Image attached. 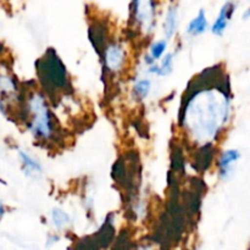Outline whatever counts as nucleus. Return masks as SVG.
<instances>
[{
	"label": "nucleus",
	"mask_w": 250,
	"mask_h": 250,
	"mask_svg": "<svg viewBox=\"0 0 250 250\" xmlns=\"http://www.w3.org/2000/svg\"><path fill=\"white\" fill-rule=\"evenodd\" d=\"M229 116V99L224 92L212 89L195 92L185 105L183 126L197 141H210Z\"/></svg>",
	"instance_id": "f257e3e1"
},
{
	"label": "nucleus",
	"mask_w": 250,
	"mask_h": 250,
	"mask_svg": "<svg viewBox=\"0 0 250 250\" xmlns=\"http://www.w3.org/2000/svg\"><path fill=\"white\" fill-rule=\"evenodd\" d=\"M50 53L51 54H45V56L41 61H38L39 78L49 90L62 88L66 84L65 67L54 50H50Z\"/></svg>",
	"instance_id": "f03ea898"
},
{
	"label": "nucleus",
	"mask_w": 250,
	"mask_h": 250,
	"mask_svg": "<svg viewBox=\"0 0 250 250\" xmlns=\"http://www.w3.org/2000/svg\"><path fill=\"white\" fill-rule=\"evenodd\" d=\"M29 111L33 120L31 122V131L37 137L48 139L53 133V122L45 100L41 94H34L29 100Z\"/></svg>",
	"instance_id": "7ed1b4c3"
},
{
	"label": "nucleus",
	"mask_w": 250,
	"mask_h": 250,
	"mask_svg": "<svg viewBox=\"0 0 250 250\" xmlns=\"http://www.w3.org/2000/svg\"><path fill=\"white\" fill-rule=\"evenodd\" d=\"M134 17L146 32H150L154 24V2L153 0H133Z\"/></svg>",
	"instance_id": "20e7f679"
},
{
	"label": "nucleus",
	"mask_w": 250,
	"mask_h": 250,
	"mask_svg": "<svg viewBox=\"0 0 250 250\" xmlns=\"http://www.w3.org/2000/svg\"><path fill=\"white\" fill-rule=\"evenodd\" d=\"M105 65L109 70L119 71L125 62V50L119 44H111L105 49Z\"/></svg>",
	"instance_id": "39448f33"
},
{
	"label": "nucleus",
	"mask_w": 250,
	"mask_h": 250,
	"mask_svg": "<svg viewBox=\"0 0 250 250\" xmlns=\"http://www.w3.org/2000/svg\"><path fill=\"white\" fill-rule=\"evenodd\" d=\"M233 11H234V6L233 4H231V2H227V4H225L224 6H222L221 11H220L219 14V17H217L216 21H215V23L212 24L211 27L212 33L217 34V36H221V34L224 33L227 24H229V19H231L232 14H233Z\"/></svg>",
	"instance_id": "423d86ee"
},
{
	"label": "nucleus",
	"mask_w": 250,
	"mask_h": 250,
	"mask_svg": "<svg viewBox=\"0 0 250 250\" xmlns=\"http://www.w3.org/2000/svg\"><path fill=\"white\" fill-rule=\"evenodd\" d=\"M241 158V154H239L238 150H226L221 155L219 161V167H220V175H221L222 178H226L227 175L231 172L232 165L236 163L238 159Z\"/></svg>",
	"instance_id": "0eeeda50"
},
{
	"label": "nucleus",
	"mask_w": 250,
	"mask_h": 250,
	"mask_svg": "<svg viewBox=\"0 0 250 250\" xmlns=\"http://www.w3.org/2000/svg\"><path fill=\"white\" fill-rule=\"evenodd\" d=\"M208 26H209V24H208L205 11L204 10H200L198 16L189 22V24H188L187 27V32L189 34H192V36H199V34L204 33V32L207 31Z\"/></svg>",
	"instance_id": "6e6552de"
},
{
	"label": "nucleus",
	"mask_w": 250,
	"mask_h": 250,
	"mask_svg": "<svg viewBox=\"0 0 250 250\" xmlns=\"http://www.w3.org/2000/svg\"><path fill=\"white\" fill-rule=\"evenodd\" d=\"M176 28H177V10L172 6L168 9L167 14H166L165 23H164V32H165L166 37L171 38L176 32Z\"/></svg>",
	"instance_id": "1a4fd4ad"
},
{
	"label": "nucleus",
	"mask_w": 250,
	"mask_h": 250,
	"mask_svg": "<svg viewBox=\"0 0 250 250\" xmlns=\"http://www.w3.org/2000/svg\"><path fill=\"white\" fill-rule=\"evenodd\" d=\"M172 65H173V55L172 54H167V55L163 59L160 66L154 65V63L153 65H150V67H149V72L155 73V75H159V76H166L168 75V73H171V71H172Z\"/></svg>",
	"instance_id": "9d476101"
},
{
	"label": "nucleus",
	"mask_w": 250,
	"mask_h": 250,
	"mask_svg": "<svg viewBox=\"0 0 250 250\" xmlns=\"http://www.w3.org/2000/svg\"><path fill=\"white\" fill-rule=\"evenodd\" d=\"M20 158L22 160V165H23V170L27 175H32V173H39L42 172L41 164L37 160H34L32 156L26 154L24 151H20Z\"/></svg>",
	"instance_id": "9b49d317"
},
{
	"label": "nucleus",
	"mask_w": 250,
	"mask_h": 250,
	"mask_svg": "<svg viewBox=\"0 0 250 250\" xmlns=\"http://www.w3.org/2000/svg\"><path fill=\"white\" fill-rule=\"evenodd\" d=\"M53 222L55 225L56 229H61L66 226V225L70 224V217L66 212H63L62 210L55 209L53 211Z\"/></svg>",
	"instance_id": "f8f14e48"
},
{
	"label": "nucleus",
	"mask_w": 250,
	"mask_h": 250,
	"mask_svg": "<svg viewBox=\"0 0 250 250\" xmlns=\"http://www.w3.org/2000/svg\"><path fill=\"white\" fill-rule=\"evenodd\" d=\"M151 88V83L149 80H139L134 83L133 90L139 98H146L149 94Z\"/></svg>",
	"instance_id": "ddd939ff"
},
{
	"label": "nucleus",
	"mask_w": 250,
	"mask_h": 250,
	"mask_svg": "<svg viewBox=\"0 0 250 250\" xmlns=\"http://www.w3.org/2000/svg\"><path fill=\"white\" fill-rule=\"evenodd\" d=\"M166 50V41H159L154 43L150 48V56L154 60H158L163 56Z\"/></svg>",
	"instance_id": "4468645a"
},
{
	"label": "nucleus",
	"mask_w": 250,
	"mask_h": 250,
	"mask_svg": "<svg viewBox=\"0 0 250 250\" xmlns=\"http://www.w3.org/2000/svg\"><path fill=\"white\" fill-rule=\"evenodd\" d=\"M4 214H5V208H4V205L0 203V216H2Z\"/></svg>",
	"instance_id": "2eb2a0df"
},
{
	"label": "nucleus",
	"mask_w": 250,
	"mask_h": 250,
	"mask_svg": "<svg viewBox=\"0 0 250 250\" xmlns=\"http://www.w3.org/2000/svg\"><path fill=\"white\" fill-rule=\"evenodd\" d=\"M249 17H250V9L247 10V11L244 12V15H243V19H244V20L249 19Z\"/></svg>",
	"instance_id": "dca6fc26"
}]
</instances>
